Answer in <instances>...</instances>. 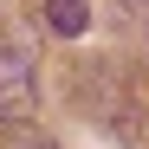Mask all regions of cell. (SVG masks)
<instances>
[{"label":"cell","mask_w":149,"mask_h":149,"mask_svg":"<svg viewBox=\"0 0 149 149\" xmlns=\"http://www.w3.org/2000/svg\"><path fill=\"white\" fill-rule=\"evenodd\" d=\"M45 26H52L58 39H78L91 26V7H84V0H45Z\"/></svg>","instance_id":"7a4b0ae2"},{"label":"cell","mask_w":149,"mask_h":149,"mask_svg":"<svg viewBox=\"0 0 149 149\" xmlns=\"http://www.w3.org/2000/svg\"><path fill=\"white\" fill-rule=\"evenodd\" d=\"M19 149H58V143L52 136H33V143H19Z\"/></svg>","instance_id":"277c9868"},{"label":"cell","mask_w":149,"mask_h":149,"mask_svg":"<svg viewBox=\"0 0 149 149\" xmlns=\"http://www.w3.org/2000/svg\"><path fill=\"white\" fill-rule=\"evenodd\" d=\"M117 19H123L136 39H149V0H117Z\"/></svg>","instance_id":"3957f363"},{"label":"cell","mask_w":149,"mask_h":149,"mask_svg":"<svg viewBox=\"0 0 149 149\" xmlns=\"http://www.w3.org/2000/svg\"><path fill=\"white\" fill-rule=\"evenodd\" d=\"M39 110V58L33 45L0 39V130H26Z\"/></svg>","instance_id":"6da1fadb"}]
</instances>
